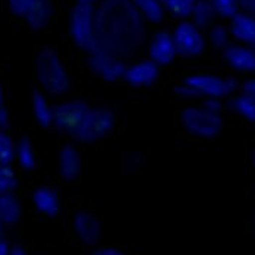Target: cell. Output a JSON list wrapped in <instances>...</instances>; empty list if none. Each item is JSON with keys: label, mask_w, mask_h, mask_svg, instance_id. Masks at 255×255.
Masks as SVG:
<instances>
[{"label": "cell", "mask_w": 255, "mask_h": 255, "mask_svg": "<svg viewBox=\"0 0 255 255\" xmlns=\"http://www.w3.org/2000/svg\"><path fill=\"white\" fill-rule=\"evenodd\" d=\"M144 41V16L130 0H103L94 9V51L125 62L139 53Z\"/></svg>", "instance_id": "cell-1"}, {"label": "cell", "mask_w": 255, "mask_h": 255, "mask_svg": "<svg viewBox=\"0 0 255 255\" xmlns=\"http://www.w3.org/2000/svg\"><path fill=\"white\" fill-rule=\"evenodd\" d=\"M35 72L41 87L51 96H62L71 87V79L63 63L50 47L40 50L35 60Z\"/></svg>", "instance_id": "cell-2"}, {"label": "cell", "mask_w": 255, "mask_h": 255, "mask_svg": "<svg viewBox=\"0 0 255 255\" xmlns=\"http://www.w3.org/2000/svg\"><path fill=\"white\" fill-rule=\"evenodd\" d=\"M69 29L72 40L79 49L91 51L96 50L94 43V7L91 3H77L71 12Z\"/></svg>", "instance_id": "cell-3"}, {"label": "cell", "mask_w": 255, "mask_h": 255, "mask_svg": "<svg viewBox=\"0 0 255 255\" xmlns=\"http://www.w3.org/2000/svg\"><path fill=\"white\" fill-rule=\"evenodd\" d=\"M180 119L189 133L200 138H214L223 128L222 116L207 110L205 107H186L182 112Z\"/></svg>", "instance_id": "cell-4"}, {"label": "cell", "mask_w": 255, "mask_h": 255, "mask_svg": "<svg viewBox=\"0 0 255 255\" xmlns=\"http://www.w3.org/2000/svg\"><path fill=\"white\" fill-rule=\"evenodd\" d=\"M115 113L109 109L96 107L90 109L81 127L74 133L78 141L82 142H96L107 136L115 128Z\"/></svg>", "instance_id": "cell-5"}, {"label": "cell", "mask_w": 255, "mask_h": 255, "mask_svg": "<svg viewBox=\"0 0 255 255\" xmlns=\"http://www.w3.org/2000/svg\"><path fill=\"white\" fill-rule=\"evenodd\" d=\"M91 107L82 100H72L53 107V125L63 133H74L81 127Z\"/></svg>", "instance_id": "cell-6"}, {"label": "cell", "mask_w": 255, "mask_h": 255, "mask_svg": "<svg viewBox=\"0 0 255 255\" xmlns=\"http://www.w3.org/2000/svg\"><path fill=\"white\" fill-rule=\"evenodd\" d=\"M183 82L194 87L203 97L217 99L230 96L238 87V82L233 78H220L213 75H192L185 78Z\"/></svg>", "instance_id": "cell-7"}, {"label": "cell", "mask_w": 255, "mask_h": 255, "mask_svg": "<svg viewBox=\"0 0 255 255\" xmlns=\"http://www.w3.org/2000/svg\"><path fill=\"white\" fill-rule=\"evenodd\" d=\"M173 41L176 47V54L183 57H194L201 54L205 46L204 37L200 28L192 22L179 24L173 34Z\"/></svg>", "instance_id": "cell-8"}, {"label": "cell", "mask_w": 255, "mask_h": 255, "mask_svg": "<svg viewBox=\"0 0 255 255\" xmlns=\"http://www.w3.org/2000/svg\"><path fill=\"white\" fill-rule=\"evenodd\" d=\"M88 54V66L93 69L94 74L102 77L104 81L115 82L124 78L127 71V65L124 60L109 56L102 51H93Z\"/></svg>", "instance_id": "cell-9"}, {"label": "cell", "mask_w": 255, "mask_h": 255, "mask_svg": "<svg viewBox=\"0 0 255 255\" xmlns=\"http://www.w3.org/2000/svg\"><path fill=\"white\" fill-rule=\"evenodd\" d=\"M74 230L84 245L94 247L102 238V222L91 211L81 210L74 216Z\"/></svg>", "instance_id": "cell-10"}, {"label": "cell", "mask_w": 255, "mask_h": 255, "mask_svg": "<svg viewBox=\"0 0 255 255\" xmlns=\"http://www.w3.org/2000/svg\"><path fill=\"white\" fill-rule=\"evenodd\" d=\"M57 170L62 179L72 182L81 175L82 170V158L77 148L71 144L65 145L57 158Z\"/></svg>", "instance_id": "cell-11"}, {"label": "cell", "mask_w": 255, "mask_h": 255, "mask_svg": "<svg viewBox=\"0 0 255 255\" xmlns=\"http://www.w3.org/2000/svg\"><path fill=\"white\" fill-rule=\"evenodd\" d=\"M175 56H176V47H175L173 35L166 31L155 34L150 46V57L154 63H157L158 66L169 65L173 62Z\"/></svg>", "instance_id": "cell-12"}, {"label": "cell", "mask_w": 255, "mask_h": 255, "mask_svg": "<svg viewBox=\"0 0 255 255\" xmlns=\"http://www.w3.org/2000/svg\"><path fill=\"white\" fill-rule=\"evenodd\" d=\"M158 78V65L153 60H144L136 65L127 66L124 79L133 87H148Z\"/></svg>", "instance_id": "cell-13"}, {"label": "cell", "mask_w": 255, "mask_h": 255, "mask_svg": "<svg viewBox=\"0 0 255 255\" xmlns=\"http://www.w3.org/2000/svg\"><path fill=\"white\" fill-rule=\"evenodd\" d=\"M225 59L230 66L242 72H255V50L247 46H228Z\"/></svg>", "instance_id": "cell-14"}, {"label": "cell", "mask_w": 255, "mask_h": 255, "mask_svg": "<svg viewBox=\"0 0 255 255\" xmlns=\"http://www.w3.org/2000/svg\"><path fill=\"white\" fill-rule=\"evenodd\" d=\"M51 15H53L51 0H32L26 9L24 18L26 24L31 26V29L40 31L49 24Z\"/></svg>", "instance_id": "cell-15"}, {"label": "cell", "mask_w": 255, "mask_h": 255, "mask_svg": "<svg viewBox=\"0 0 255 255\" xmlns=\"http://www.w3.org/2000/svg\"><path fill=\"white\" fill-rule=\"evenodd\" d=\"M35 208L47 217H56L60 211V198L50 186H40L32 194Z\"/></svg>", "instance_id": "cell-16"}, {"label": "cell", "mask_w": 255, "mask_h": 255, "mask_svg": "<svg viewBox=\"0 0 255 255\" xmlns=\"http://www.w3.org/2000/svg\"><path fill=\"white\" fill-rule=\"evenodd\" d=\"M230 31L239 41L255 47V16L248 13H236L230 18Z\"/></svg>", "instance_id": "cell-17"}, {"label": "cell", "mask_w": 255, "mask_h": 255, "mask_svg": "<svg viewBox=\"0 0 255 255\" xmlns=\"http://www.w3.org/2000/svg\"><path fill=\"white\" fill-rule=\"evenodd\" d=\"M21 203L12 192L0 195V223L15 225L21 219Z\"/></svg>", "instance_id": "cell-18"}, {"label": "cell", "mask_w": 255, "mask_h": 255, "mask_svg": "<svg viewBox=\"0 0 255 255\" xmlns=\"http://www.w3.org/2000/svg\"><path fill=\"white\" fill-rule=\"evenodd\" d=\"M32 112L40 127L49 128L53 125V107H50L46 96L37 88L32 91Z\"/></svg>", "instance_id": "cell-19"}, {"label": "cell", "mask_w": 255, "mask_h": 255, "mask_svg": "<svg viewBox=\"0 0 255 255\" xmlns=\"http://www.w3.org/2000/svg\"><path fill=\"white\" fill-rule=\"evenodd\" d=\"M191 15L194 18L192 24L201 29V28H205L211 24V21L216 15V10H214L211 0H195Z\"/></svg>", "instance_id": "cell-20"}, {"label": "cell", "mask_w": 255, "mask_h": 255, "mask_svg": "<svg viewBox=\"0 0 255 255\" xmlns=\"http://www.w3.org/2000/svg\"><path fill=\"white\" fill-rule=\"evenodd\" d=\"M133 6L151 22H160L164 16V7L160 0H130Z\"/></svg>", "instance_id": "cell-21"}, {"label": "cell", "mask_w": 255, "mask_h": 255, "mask_svg": "<svg viewBox=\"0 0 255 255\" xmlns=\"http://www.w3.org/2000/svg\"><path fill=\"white\" fill-rule=\"evenodd\" d=\"M15 154H16V158H18V161L24 170H34L35 169L37 158H35L34 148L31 145V141L28 138H21L18 141Z\"/></svg>", "instance_id": "cell-22"}, {"label": "cell", "mask_w": 255, "mask_h": 255, "mask_svg": "<svg viewBox=\"0 0 255 255\" xmlns=\"http://www.w3.org/2000/svg\"><path fill=\"white\" fill-rule=\"evenodd\" d=\"M232 109L250 122H255V97L241 94L232 102Z\"/></svg>", "instance_id": "cell-23"}, {"label": "cell", "mask_w": 255, "mask_h": 255, "mask_svg": "<svg viewBox=\"0 0 255 255\" xmlns=\"http://www.w3.org/2000/svg\"><path fill=\"white\" fill-rule=\"evenodd\" d=\"M163 7H166L169 12H172L175 16L186 18L191 15L195 0H160Z\"/></svg>", "instance_id": "cell-24"}, {"label": "cell", "mask_w": 255, "mask_h": 255, "mask_svg": "<svg viewBox=\"0 0 255 255\" xmlns=\"http://www.w3.org/2000/svg\"><path fill=\"white\" fill-rule=\"evenodd\" d=\"M15 157L16 154H15V145L12 139L4 132H0V164L10 166Z\"/></svg>", "instance_id": "cell-25"}, {"label": "cell", "mask_w": 255, "mask_h": 255, "mask_svg": "<svg viewBox=\"0 0 255 255\" xmlns=\"http://www.w3.org/2000/svg\"><path fill=\"white\" fill-rule=\"evenodd\" d=\"M16 186V175L9 166L0 164V195L12 192Z\"/></svg>", "instance_id": "cell-26"}, {"label": "cell", "mask_w": 255, "mask_h": 255, "mask_svg": "<svg viewBox=\"0 0 255 255\" xmlns=\"http://www.w3.org/2000/svg\"><path fill=\"white\" fill-rule=\"evenodd\" d=\"M216 13H219L223 18H232L239 10V1L238 0H211Z\"/></svg>", "instance_id": "cell-27"}, {"label": "cell", "mask_w": 255, "mask_h": 255, "mask_svg": "<svg viewBox=\"0 0 255 255\" xmlns=\"http://www.w3.org/2000/svg\"><path fill=\"white\" fill-rule=\"evenodd\" d=\"M210 41H211V44L216 49L225 50L229 46V34H228V29L223 25L213 26L211 31H210Z\"/></svg>", "instance_id": "cell-28"}, {"label": "cell", "mask_w": 255, "mask_h": 255, "mask_svg": "<svg viewBox=\"0 0 255 255\" xmlns=\"http://www.w3.org/2000/svg\"><path fill=\"white\" fill-rule=\"evenodd\" d=\"M32 0H7V4H9V9L10 12L15 15V16H22L25 15L28 6L31 4Z\"/></svg>", "instance_id": "cell-29"}, {"label": "cell", "mask_w": 255, "mask_h": 255, "mask_svg": "<svg viewBox=\"0 0 255 255\" xmlns=\"http://www.w3.org/2000/svg\"><path fill=\"white\" fill-rule=\"evenodd\" d=\"M175 93L180 97H183V99H200V97H203L194 87H191V85H188L185 82L175 88Z\"/></svg>", "instance_id": "cell-30"}, {"label": "cell", "mask_w": 255, "mask_h": 255, "mask_svg": "<svg viewBox=\"0 0 255 255\" xmlns=\"http://www.w3.org/2000/svg\"><path fill=\"white\" fill-rule=\"evenodd\" d=\"M142 163V158L139 155H127V158L124 160V167L127 169L128 172H135V169H139Z\"/></svg>", "instance_id": "cell-31"}, {"label": "cell", "mask_w": 255, "mask_h": 255, "mask_svg": "<svg viewBox=\"0 0 255 255\" xmlns=\"http://www.w3.org/2000/svg\"><path fill=\"white\" fill-rule=\"evenodd\" d=\"M207 110H210V112H214V113H219L220 115V112H222V102H220V99H217V97H208L207 100L204 102V106Z\"/></svg>", "instance_id": "cell-32"}, {"label": "cell", "mask_w": 255, "mask_h": 255, "mask_svg": "<svg viewBox=\"0 0 255 255\" xmlns=\"http://www.w3.org/2000/svg\"><path fill=\"white\" fill-rule=\"evenodd\" d=\"M93 255H128L127 253H124L122 250L119 248H115V247H104V248H99L94 251Z\"/></svg>", "instance_id": "cell-33"}, {"label": "cell", "mask_w": 255, "mask_h": 255, "mask_svg": "<svg viewBox=\"0 0 255 255\" xmlns=\"http://www.w3.org/2000/svg\"><path fill=\"white\" fill-rule=\"evenodd\" d=\"M242 94L255 97V79H250L242 85Z\"/></svg>", "instance_id": "cell-34"}, {"label": "cell", "mask_w": 255, "mask_h": 255, "mask_svg": "<svg viewBox=\"0 0 255 255\" xmlns=\"http://www.w3.org/2000/svg\"><path fill=\"white\" fill-rule=\"evenodd\" d=\"M238 1L241 7H244L248 13L255 16V0H238Z\"/></svg>", "instance_id": "cell-35"}, {"label": "cell", "mask_w": 255, "mask_h": 255, "mask_svg": "<svg viewBox=\"0 0 255 255\" xmlns=\"http://www.w3.org/2000/svg\"><path fill=\"white\" fill-rule=\"evenodd\" d=\"M7 127H9V113L3 106H0V129H6Z\"/></svg>", "instance_id": "cell-36"}, {"label": "cell", "mask_w": 255, "mask_h": 255, "mask_svg": "<svg viewBox=\"0 0 255 255\" xmlns=\"http://www.w3.org/2000/svg\"><path fill=\"white\" fill-rule=\"evenodd\" d=\"M9 255H28V254H26V251L22 248V247L15 245V247H10V248H9Z\"/></svg>", "instance_id": "cell-37"}, {"label": "cell", "mask_w": 255, "mask_h": 255, "mask_svg": "<svg viewBox=\"0 0 255 255\" xmlns=\"http://www.w3.org/2000/svg\"><path fill=\"white\" fill-rule=\"evenodd\" d=\"M9 248L10 247L7 245V242L0 239V255H9Z\"/></svg>", "instance_id": "cell-38"}, {"label": "cell", "mask_w": 255, "mask_h": 255, "mask_svg": "<svg viewBox=\"0 0 255 255\" xmlns=\"http://www.w3.org/2000/svg\"><path fill=\"white\" fill-rule=\"evenodd\" d=\"M77 1L78 3H91V4H93L96 0H77Z\"/></svg>", "instance_id": "cell-39"}, {"label": "cell", "mask_w": 255, "mask_h": 255, "mask_svg": "<svg viewBox=\"0 0 255 255\" xmlns=\"http://www.w3.org/2000/svg\"><path fill=\"white\" fill-rule=\"evenodd\" d=\"M0 106H3V91H1V85H0Z\"/></svg>", "instance_id": "cell-40"}, {"label": "cell", "mask_w": 255, "mask_h": 255, "mask_svg": "<svg viewBox=\"0 0 255 255\" xmlns=\"http://www.w3.org/2000/svg\"><path fill=\"white\" fill-rule=\"evenodd\" d=\"M253 166H254V170H255V150H254V153H253Z\"/></svg>", "instance_id": "cell-41"}, {"label": "cell", "mask_w": 255, "mask_h": 255, "mask_svg": "<svg viewBox=\"0 0 255 255\" xmlns=\"http://www.w3.org/2000/svg\"><path fill=\"white\" fill-rule=\"evenodd\" d=\"M254 230H255V220H254Z\"/></svg>", "instance_id": "cell-42"}, {"label": "cell", "mask_w": 255, "mask_h": 255, "mask_svg": "<svg viewBox=\"0 0 255 255\" xmlns=\"http://www.w3.org/2000/svg\"><path fill=\"white\" fill-rule=\"evenodd\" d=\"M254 124H255V122H254Z\"/></svg>", "instance_id": "cell-43"}]
</instances>
